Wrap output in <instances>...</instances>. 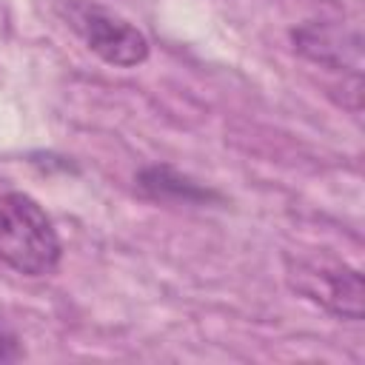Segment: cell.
Instances as JSON below:
<instances>
[{"label":"cell","mask_w":365,"mask_h":365,"mask_svg":"<svg viewBox=\"0 0 365 365\" xmlns=\"http://www.w3.org/2000/svg\"><path fill=\"white\" fill-rule=\"evenodd\" d=\"M63 259V242L43 205L23 191L0 194V262L23 277H48Z\"/></svg>","instance_id":"1"},{"label":"cell","mask_w":365,"mask_h":365,"mask_svg":"<svg viewBox=\"0 0 365 365\" xmlns=\"http://www.w3.org/2000/svg\"><path fill=\"white\" fill-rule=\"evenodd\" d=\"M285 279L294 294L322 311L359 322L362 319V274L331 254H288Z\"/></svg>","instance_id":"2"},{"label":"cell","mask_w":365,"mask_h":365,"mask_svg":"<svg viewBox=\"0 0 365 365\" xmlns=\"http://www.w3.org/2000/svg\"><path fill=\"white\" fill-rule=\"evenodd\" d=\"M71 26L103 63L117 68H134L148 60V37L125 17L100 6H74Z\"/></svg>","instance_id":"3"},{"label":"cell","mask_w":365,"mask_h":365,"mask_svg":"<svg viewBox=\"0 0 365 365\" xmlns=\"http://www.w3.org/2000/svg\"><path fill=\"white\" fill-rule=\"evenodd\" d=\"M294 51L308 63L351 77L362 74V34L356 26L336 20H305L291 29Z\"/></svg>","instance_id":"4"},{"label":"cell","mask_w":365,"mask_h":365,"mask_svg":"<svg viewBox=\"0 0 365 365\" xmlns=\"http://www.w3.org/2000/svg\"><path fill=\"white\" fill-rule=\"evenodd\" d=\"M134 188L151 200V202H168V205H211L222 202V194L202 185L200 180L177 171L174 165L154 163L134 174Z\"/></svg>","instance_id":"5"},{"label":"cell","mask_w":365,"mask_h":365,"mask_svg":"<svg viewBox=\"0 0 365 365\" xmlns=\"http://www.w3.org/2000/svg\"><path fill=\"white\" fill-rule=\"evenodd\" d=\"M17 359H23L20 336H17L14 328L0 317V365H3V362H17Z\"/></svg>","instance_id":"6"}]
</instances>
